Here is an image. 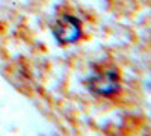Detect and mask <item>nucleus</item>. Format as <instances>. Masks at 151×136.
Wrapping results in <instances>:
<instances>
[{"label": "nucleus", "instance_id": "nucleus-1", "mask_svg": "<svg viewBox=\"0 0 151 136\" xmlns=\"http://www.w3.org/2000/svg\"><path fill=\"white\" fill-rule=\"evenodd\" d=\"M88 86L95 95L101 97H110L113 94H116L119 89V79L116 71L106 70L100 71L88 80Z\"/></svg>", "mask_w": 151, "mask_h": 136}, {"label": "nucleus", "instance_id": "nucleus-2", "mask_svg": "<svg viewBox=\"0 0 151 136\" xmlns=\"http://www.w3.org/2000/svg\"><path fill=\"white\" fill-rule=\"evenodd\" d=\"M53 33L60 44H71L80 38L82 24L73 15H64L53 26Z\"/></svg>", "mask_w": 151, "mask_h": 136}]
</instances>
